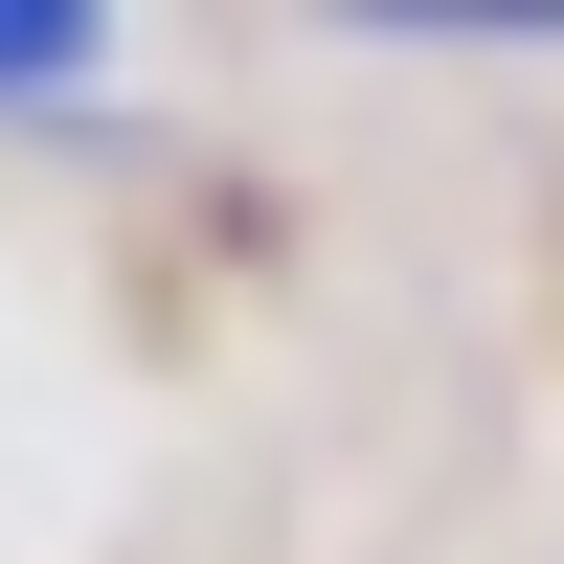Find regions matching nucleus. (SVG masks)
Returning <instances> with one entry per match:
<instances>
[{"mask_svg": "<svg viewBox=\"0 0 564 564\" xmlns=\"http://www.w3.org/2000/svg\"><path fill=\"white\" fill-rule=\"evenodd\" d=\"M113 90V23L90 0H0V113H90Z\"/></svg>", "mask_w": 564, "mask_h": 564, "instance_id": "f257e3e1", "label": "nucleus"}]
</instances>
